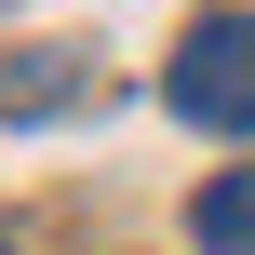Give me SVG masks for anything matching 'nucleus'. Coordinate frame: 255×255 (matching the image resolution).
<instances>
[{
    "label": "nucleus",
    "instance_id": "f257e3e1",
    "mask_svg": "<svg viewBox=\"0 0 255 255\" xmlns=\"http://www.w3.org/2000/svg\"><path fill=\"white\" fill-rule=\"evenodd\" d=\"M161 108L202 134H255V13H202L161 67Z\"/></svg>",
    "mask_w": 255,
    "mask_h": 255
},
{
    "label": "nucleus",
    "instance_id": "f03ea898",
    "mask_svg": "<svg viewBox=\"0 0 255 255\" xmlns=\"http://www.w3.org/2000/svg\"><path fill=\"white\" fill-rule=\"evenodd\" d=\"M67 94H94V67H81L67 40H27V54L0 67V108H13V121H40V108H67Z\"/></svg>",
    "mask_w": 255,
    "mask_h": 255
},
{
    "label": "nucleus",
    "instance_id": "20e7f679",
    "mask_svg": "<svg viewBox=\"0 0 255 255\" xmlns=\"http://www.w3.org/2000/svg\"><path fill=\"white\" fill-rule=\"evenodd\" d=\"M0 255H13V242H0Z\"/></svg>",
    "mask_w": 255,
    "mask_h": 255
},
{
    "label": "nucleus",
    "instance_id": "7ed1b4c3",
    "mask_svg": "<svg viewBox=\"0 0 255 255\" xmlns=\"http://www.w3.org/2000/svg\"><path fill=\"white\" fill-rule=\"evenodd\" d=\"M188 242H202V255H255V161L202 175V202H188Z\"/></svg>",
    "mask_w": 255,
    "mask_h": 255
}]
</instances>
